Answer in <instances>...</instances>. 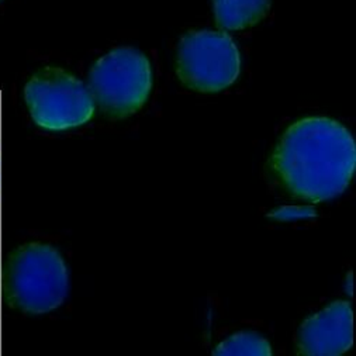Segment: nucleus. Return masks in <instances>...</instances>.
Returning <instances> with one entry per match:
<instances>
[{
	"label": "nucleus",
	"mask_w": 356,
	"mask_h": 356,
	"mask_svg": "<svg viewBox=\"0 0 356 356\" xmlns=\"http://www.w3.org/2000/svg\"><path fill=\"white\" fill-rule=\"evenodd\" d=\"M216 23L228 31L258 24L269 12L270 0H213Z\"/></svg>",
	"instance_id": "nucleus-7"
},
{
	"label": "nucleus",
	"mask_w": 356,
	"mask_h": 356,
	"mask_svg": "<svg viewBox=\"0 0 356 356\" xmlns=\"http://www.w3.org/2000/svg\"><path fill=\"white\" fill-rule=\"evenodd\" d=\"M24 100L33 122L48 131H67L89 123L96 103L89 88L68 71L38 70L26 83Z\"/></svg>",
	"instance_id": "nucleus-4"
},
{
	"label": "nucleus",
	"mask_w": 356,
	"mask_h": 356,
	"mask_svg": "<svg viewBox=\"0 0 356 356\" xmlns=\"http://www.w3.org/2000/svg\"><path fill=\"white\" fill-rule=\"evenodd\" d=\"M3 282L8 303L30 316L56 310L64 303L70 287L63 255L44 243L15 248L6 261Z\"/></svg>",
	"instance_id": "nucleus-2"
},
{
	"label": "nucleus",
	"mask_w": 356,
	"mask_h": 356,
	"mask_svg": "<svg viewBox=\"0 0 356 356\" xmlns=\"http://www.w3.org/2000/svg\"><path fill=\"white\" fill-rule=\"evenodd\" d=\"M353 313L348 302H335L307 318L298 332L299 355L338 356L352 348Z\"/></svg>",
	"instance_id": "nucleus-6"
},
{
	"label": "nucleus",
	"mask_w": 356,
	"mask_h": 356,
	"mask_svg": "<svg viewBox=\"0 0 356 356\" xmlns=\"http://www.w3.org/2000/svg\"><path fill=\"white\" fill-rule=\"evenodd\" d=\"M270 168L290 196L310 203L331 200L346 191L355 173L353 137L332 118H302L280 137Z\"/></svg>",
	"instance_id": "nucleus-1"
},
{
	"label": "nucleus",
	"mask_w": 356,
	"mask_h": 356,
	"mask_svg": "<svg viewBox=\"0 0 356 356\" xmlns=\"http://www.w3.org/2000/svg\"><path fill=\"white\" fill-rule=\"evenodd\" d=\"M240 72V49L228 34L199 30L182 37L176 52V75L188 89L217 93L229 88Z\"/></svg>",
	"instance_id": "nucleus-5"
},
{
	"label": "nucleus",
	"mask_w": 356,
	"mask_h": 356,
	"mask_svg": "<svg viewBox=\"0 0 356 356\" xmlns=\"http://www.w3.org/2000/svg\"><path fill=\"white\" fill-rule=\"evenodd\" d=\"M88 85L102 113L113 120H123L140 111L148 100L152 67L140 49L118 47L97 59Z\"/></svg>",
	"instance_id": "nucleus-3"
},
{
	"label": "nucleus",
	"mask_w": 356,
	"mask_h": 356,
	"mask_svg": "<svg viewBox=\"0 0 356 356\" xmlns=\"http://www.w3.org/2000/svg\"><path fill=\"white\" fill-rule=\"evenodd\" d=\"M213 353L217 356H269L272 346L259 334L244 331L222 341Z\"/></svg>",
	"instance_id": "nucleus-8"
}]
</instances>
